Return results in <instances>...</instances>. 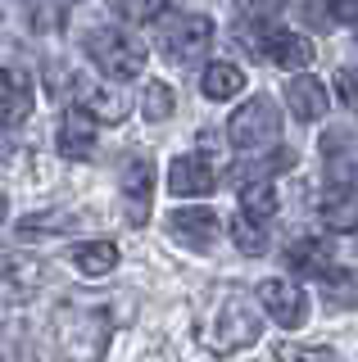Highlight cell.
I'll return each instance as SVG.
<instances>
[{"label":"cell","mask_w":358,"mask_h":362,"mask_svg":"<svg viewBox=\"0 0 358 362\" xmlns=\"http://www.w3.org/2000/svg\"><path fill=\"white\" fill-rule=\"evenodd\" d=\"M54 349H59L69 362H100L109 349V335H114V317L109 308H96V303H64L54 313Z\"/></svg>","instance_id":"6da1fadb"},{"label":"cell","mask_w":358,"mask_h":362,"mask_svg":"<svg viewBox=\"0 0 358 362\" xmlns=\"http://www.w3.org/2000/svg\"><path fill=\"white\" fill-rule=\"evenodd\" d=\"M263 322L259 313H254V303L245 299L241 290H222L218 303L204 313V322H200V339H204L209 354L218 358H231L236 349H250L254 339H259Z\"/></svg>","instance_id":"7a4b0ae2"},{"label":"cell","mask_w":358,"mask_h":362,"mask_svg":"<svg viewBox=\"0 0 358 362\" xmlns=\"http://www.w3.org/2000/svg\"><path fill=\"white\" fill-rule=\"evenodd\" d=\"M86 54H91V64L105 77H114V82H127V77H137L145 68V45L132 37V32H122V28L86 32Z\"/></svg>","instance_id":"3957f363"},{"label":"cell","mask_w":358,"mask_h":362,"mask_svg":"<svg viewBox=\"0 0 358 362\" xmlns=\"http://www.w3.org/2000/svg\"><path fill=\"white\" fill-rule=\"evenodd\" d=\"M282 136V109H277L272 95H254L227 118V141L236 150H259V145H272Z\"/></svg>","instance_id":"277c9868"},{"label":"cell","mask_w":358,"mask_h":362,"mask_svg":"<svg viewBox=\"0 0 358 362\" xmlns=\"http://www.w3.org/2000/svg\"><path fill=\"white\" fill-rule=\"evenodd\" d=\"M214 45V23L204 14H168L159 18V50L177 64L204 59V50Z\"/></svg>","instance_id":"5b68a950"},{"label":"cell","mask_w":358,"mask_h":362,"mask_svg":"<svg viewBox=\"0 0 358 362\" xmlns=\"http://www.w3.org/2000/svg\"><path fill=\"white\" fill-rule=\"evenodd\" d=\"M46 281V263L23 254V249H9L0 254V303H23L41 290Z\"/></svg>","instance_id":"8992f818"},{"label":"cell","mask_w":358,"mask_h":362,"mask_svg":"<svg viewBox=\"0 0 358 362\" xmlns=\"http://www.w3.org/2000/svg\"><path fill=\"white\" fill-rule=\"evenodd\" d=\"M118 190H122L127 222L132 226L150 222V199H154V163H150V158H145V154L127 158V163H122V177H118Z\"/></svg>","instance_id":"52a82bcc"},{"label":"cell","mask_w":358,"mask_h":362,"mask_svg":"<svg viewBox=\"0 0 358 362\" xmlns=\"http://www.w3.org/2000/svg\"><path fill=\"white\" fill-rule=\"evenodd\" d=\"M259 303L267 308V317H272L282 331H295V326H304V317H308V294L286 276L259 281Z\"/></svg>","instance_id":"ba28073f"},{"label":"cell","mask_w":358,"mask_h":362,"mask_svg":"<svg viewBox=\"0 0 358 362\" xmlns=\"http://www.w3.org/2000/svg\"><path fill=\"white\" fill-rule=\"evenodd\" d=\"M318 213H322V226H327V231H335V235L358 231V190L350 186V181H335V186L322 190Z\"/></svg>","instance_id":"9c48e42d"},{"label":"cell","mask_w":358,"mask_h":362,"mask_svg":"<svg viewBox=\"0 0 358 362\" xmlns=\"http://www.w3.org/2000/svg\"><path fill=\"white\" fill-rule=\"evenodd\" d=\"M54 145H59L64 158H73V163H82V158L96 154V118L86 109H69L59 118V136H54Z\"/></svg>","instance_id":"30bf717a"},{"label":"cell","mask_w":358,"mask_h":362,"mask_svg":"<svg viewBox=\"0 0 358 362\" xmlns=\"http://www.w3.org/2000/svg\"><path fill=\"white\" fill-rule=\"evenodd\" d=\"M168 190L182 199L191 195H209L214 190V168H209L204 154H177L173 163H168Z\"/></svg>","instance_id":"8fae6325"},{"label":"cell","mask_w":358,"mask_h":362,"mask_svg":"<svg viewBox=\"0 0 358 362\" xmlns=\"http://www.w3.org/2000/svg\"><path fill=\"white\" fill-rule=\"evenodd\" d=\"M168 231L186 249H209L218 240V218H214V209H177L168 218Z\"/></svg>","instance_id":"7c38bea8"},{"label":"cell","mask_w":358,"mask_h":362,"mask_svg":"<svg viewBox=\"0 0 358 362\" xmlns=\"http://www.w3.org/2000/svg\"><path fill=\"white\" fill-rule=\"evenodd\" d=\"M286 105H290V113H295L299 122H318V118H327L331 95H327V86H322L318 77L299 73V77H290V86H286Z\"/></svg>","instance_id":"4fadbf2b"},{"label":"cell","mask_w":358,"mask_h":362,"mask_svg":"<svg viewBox=\"0 0 358 362\" xmlns=\"http://www.w3.org/2000/svg\"><path fill=\"white\" fill-rule=\"evenodd\" d=\"M32 113V82L18 68L0 64V127H18Z\"/></svg>","instance_id":"5bb4252c"},{"label":"cell","mask_w":358,"mask_h":362,"mask_svg":"<svg viewBox=\"0 0 358 362\" xmlns=\"http://www.w3.org/2000/svg\"><path fill=\"white\" fill-rule=\"evenodd\" d=\"M77 109H86L96 122H122L132 109V100L114 86H91V82H77Z\"/></svg>","instance_id":"9a60e30c"},{"label":"cell","mask_w":358,"mask_h":362,"mask_svg":"<svg viewBox=\"0 0 358 362\" xmlns=\"http://www.w3.org/2000/svg\"><path fill=\"white\" fill-rule=\"evenodd\" d=\"M259 45H263V54L277 68H304V64H313V41L299 37V32H267Z\"/></svg>","instance_id":"2e32d148"},{"label":"cell","mask_w":358,"mask_h":362,"mask_svg":"<svg viewBox=\"0 0 358 362\" xmlns=\"http://www.w3.org/2000/svg\"><path fill=\"white\" fill-rule=\"evenodd\" d=\"M286 267L318 281L322 272H331V245L327 240H295V245H286Z\"/></svg>","instance_id":"e0dca14e"},{"label":"cell","mask_w":358,"mask_h":362,"mask_svg":"<svg viewBox=\"0 0 358 362\" xmlns=\"http://www.w3.org/2000/svg\"><path fill=\"white\" fill-rule=\"evenodd\" d=\"M318 281H322L327 308H358V267H331Z\"/></svg>","instance_id":"ac0fdd59"},{"label":"cell","mask_w":358,"mask_h":362,"mask_svg":"<svg viewBox=\"0 0 358 362\" xmlns=\"http://www.w3.org/2000/svg\"><path fill=\"white\" fill-rule=\"evenodd\" d=\"M73 263L82 276H109L118 267V245L114 240H86L73 249Z\"/></svg>","instance_id":"d6986e66"},{"label":"cell","mask_w":358,"mask_h":362,"mask_svg":"<svg viewBox=\"0 0 358 362\" xmlns=\"http://www.w3.org/2000/svg\"><path fill=\"white\" fill-rule=\"evenodd\" d=\"M241 213H250L259 222H272V213H277V186L272 181H263V177L245 181L241 186Z\"/></svg>","instance_id":"ffe728a7"},{"label":"cell","mask_w":358,"mask_h":362,"mask_svg":"<svg viewBox=\"0 0 358 362\" xmlns=\"http://www.w3.org/2000/svg\"><path fill=\"white\" fill-rule=\"evenodd\" d=\"M241 86H245V73L236 64H209L204 77H200V90L209 100H231V95H241Z\"/></svg>","instance_id":"44dd1931"},{"label":"cell","mask_w":358,"mask_h":362,"mask_svg":"<svg viewBox=\"0 0 358 362\" xmlns=\"http://www.w3.org/2000/svg\"><path fill=\"white\" fill-rule=\"evenodd\" d=\"M231 240H236V249L250 254V258L267 254V222H259V218H250V213L236 209V218H231Z\"/></svg>","instance_id":"7402d4cb"},{"label":"cell","mask_w":358,"mask_h":362,"mask_svg":"<svg viewBox=\"0 0 358 362\" xmlns=\"http://www.w3.org/2000/svg\"><path fill=\"white\" fill-rule=\"evenodd\" d=\"M0 362H37L32 335H28V326L18 322V317L0 326Z\"/></svg>","instance_id":"603a6c76"},{"label":"cell","mask_w":358,"mask_h":362,"mask_svg":"<svg viewBox=\"0 0 358 362\" xmlns=\"http://www.w3.org/2000/svg\"><path fill=\"white\" fill-rule=\"evenodd\" d=\"M173 105H177V95H173V86H168V82H145L141 113H145L150 122H163L168 113H173Z\"/></svg>","instance_id":"cb8c5ba5"},{"label":"cell","mask_w":358,"mask_h":362,"mask_svg":"<svg viewBox=\"0 0 358 362\" xmlns=\"http://www.w3.org/2000/svg\"><path fill=\"white\" fill-rule=\"evenodd\" d=\"M69 226H73L69 213H32V218L18 222V240H32L41 231H69Z\"/></svg>","instance_id":"d4e9b609"},{"label":"cell","mask_w":358,"mask_h":362,"mask_svg":"<svg viewBox=\"0 0 358 362\" xmlns=\"http://www.w3.org/2000/svg\"><path fill=\"white\" fill-rule=\"evenodd\" d=\"M282 5H286V0H236V18L259 28V23H267V18L282 14Z\"/></svg>","instance_id":"484cf974"},{"label":"cell","mask_w":358,"mask_h":362,"mask_svg":"<svg viewBox=\"0 0 358 362\" xmlns=\"http://www.w3.org/2000/svg\"><path fill=\"white\" fill-rule=\"evenodd\" d=\"M109 9H114L118 18H127V23H150L159 14V0H109Z\"/></svg>","instance_id":"4316f807"},{"label":"cell","mask_w":358,"mask_h":362,"mask_svg":"<svg viewBox=\"0 0 358 362\" xmlns=\"http://www.w3.org/2000/svg\"><path fill=\"white\" fill-rule=\"evenodd\" d=\"M282 362H340V354L327 344L318 349H304V344H282Z\"/></svg>","instance_id":"83f0119b"},{"label":"cell","mask_w":358,"mask_h":362,"mask_svg":"<svg viewBox=\"0 0 358 362\" xmlns=\"http://www.w3.org/2000/svg\"><path fill=\"white\" fill-rule=\"evenodd\" d=\"M335 95H340V105L350 113H358V73L354 68H340V73H335Z\"/></svg>","instance_id":"f1b7e54d"},{"label":"cell","mask_w":358,"mask_h":362,"mask_svg":"<svg viewBox=\"0 0 358 362\" xmlns=\"http://www.w3.org/2000/svg\"><path fill=\"white\" fill-rule=\"evenodd\" d=\"M335 23H358V0H327Z\"/></svg>","instance_id":"f546056e"},{"label":"cell","mask_w":358,"mask_h":362,"mask_svg":"<svg viewBox=\"0 0 358 362\" xmlns=\"http://www.w3.org/2000/svg\"><path fill=\"white\" fill-rule=\"evenodd\" d=\"M5 213H9V199L0 195V226H5Z\"/></svg>","instance_id":"4dcf8cb0"}]
</instances>
